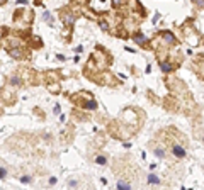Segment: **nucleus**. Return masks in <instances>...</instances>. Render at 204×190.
Instances as JSON below:
<instances>
[{
	"mask_svg": "<svg viewBox=\"0 0 204 190\" xmlns=\"http://www.w3.org/2000/svg\"><path fill=\"white\" fill-rule=\"evenodd\" d=\"M95 163H97V165H102V166H104V165L107 163V158H106V156H97V158H95Z\"/></svg>",
	"mask_w": 204,
	"mask_h": 190,
	"instance_id": "7",
	"label": "nucleus"
},
{
	"mask_svg": "<svg viewBox=\"0 0 204 190\" xmlns=\"http://www.w3.org/2000/svg\"><path fill=\"white\" fill-rule=\"evenodd\" d=\"M117 188H131V185H129V183H124V182H117Z\"/></svg>",
	"mask_w": 204,
	"mask_h": 190,
	"instance_id": "10",
	"label": "nucleus"
},
{
	"mask_svg": "<svg viewBox=\"0 0 204 190\" xmlns=\"http://www.w3.org/2000/svg\"><path fill=\"white\" fill-rule=\"evenodd\" d=\"M172 153H174L177 158H186V150H184L182 146H178V144H174V146H172Z\"/></svg>",
	"mask_w": 204,
	"mask_h": 190,
	"instance_id": "1",
	"label": "nucleus"
},
{
	"mask_svg": "<svg viewBox=\"0 0 204 190\" xmlns=\"http://www.w3.org/2000/svg\"><path fill=\"white\" fill-rule=\"evenodd\" d=\"M162 37H163L165 43H168V44H174L175 43V36L170 32V31H163V32H162Z\"/></svg>",
	"mask_w": 204,
	"mask_h": 190,
	"instance_id": "2",
	"label": "nucleus"
},
{
	"mask_svg": "<svg viewBox=\"0 0 204 190\" xmlns=\"http://www.w3.org/2000/svg\"><path fill=\"white\" fill-rule=\"evenodd\" d=\"M100 27H102L104 31H107V29H109V26H107V22H106V21H100Z\"/></svg>",
	"mask_w": 204,
	"mask_h": 190,
	"instance_id": "14",
	"label": "nucleus"
},
{
	"mask_svg": "<svg viewBox=\"0 0 204 190\" xmlns=\"http://www.w3.org/2000/svg\"><path fill=\"white\" fill-rule=\"evenodd\" d=\"M148 183H151V185H158V183H160V178H158L155 173H150L148 175Z\"/></svg>",
	"mask_w": 204,
	"mask_h": 190,
	"instance_id": "4",
	"label": "nucleus"
},
{
	"mask_svg": "<svg viewBox=\"0 0 204 190\" xmlns=\"http://www.w3.org/2000/svg\"><path fill=\"white\" fill-rule=\"evenodd\" d=\"M68 185H70V187H76V182H75V180H70Z\"/></svg>",
	"mask_w": 204,
	"mask_h": 190,
	"instance_id": "18",
	"label": "nucleus"
},
{
	"mask_svg": "<svg viewBox=\"0 0 204 190\" xmlns=\"http://www.w3.org/2000/svg\"><path fill=\"white\" fill-rule=\"evenodd\" d=\"M121 4H123V0H112V5H114V7H119Z\"/></svg>",
	"mask_w": 204,
	"mask_h": 190,
	"instance_id": "15",
	"label": "nucleus"
},
{
	"mask_svg": "<svg viewBox=\"0 0 204 190\" xmlns=\"http://www.w3.org/2000/svg\"><path fill=\"white\" fill-rule=\"evenodd\" d=\"M192 2H194V4H197V2H199V0H192Z\"/></svg>",
	"mask_w": 204,
	"mask_h": 190,
	"instance_id": "19",
	"label": "nucleus"
},
{
	"mask_svg": "<svg viewBox=\"0 0 204 190\" xmlns=\"http://www.w3.org/2000/svg\"><path fill=\"white\" fill-rule=\"evenodd\" d=\"M4 2H5V0H0V4H4Z\"/></svg>",
	"mask_w": 204,
	"mask_h": 190,
	"instance_id": "20",
	"label": "nucleus"
},
{
	"mask_svg": "<svg viewBox=\"0 0 204 190\" xmlns=\"http://www.w3.org/2000/svg\"><path fill=\"white\" fill-rule=\"evenodd\" d=\"M155 154H157L158 158H165V153L162 150H155Z\"/></svg>",
	"mask_w": 204,
	"mask_h": 190,
	"instance_id": "12",
	"label": "nucleus"
},
{
	"mask_svg": "<svg viewBox=\"0 0 204 190\" xmlns=\"http://www.w3.org/2000/svg\"><path fill=\"white\" fill-rule=\"evenodd\" d=\"M63 19H65V22H66V24H68V26H72L73 22H75V19H73V17H72V15H70V14H65V15H63Z\"/></svg>",
	"mask_w": 204,
	"mask_h": 190,
	"instance_id": "8",
	"label": "nucleus"
},
{
	"mask_svg": "<svg viewBox=\"0 0 204 190\" xmlns=\"http://www.w3.org/2000/svg\"><path fill=\"white\" fill-rule=\"evenodd\" d=\"M21 182H22V183H29V182H31V177H29V175L21 177Z\"/></svg>",
	"mask_w": 204,
	"mask_h": 190,
	"instance_id": "11",
	"label": "nucleus"
},
{
	"mask_svg": "<svg viewBox=\"0 0 204 190\" xmlns=\"http://www.w3.org/2000/svg\"><path fill=\"white\" fill-rule=\"evenodd\" d=\"M9 55H10L12 58L17 59V58H21V56H22V51H21V49H17V48H14V49H10V51H9Z\"/></svg>",
	"mask_w": 204,
	"mask_h": 190,
	"instance_id": "5",
	"label": "nucleus"
},
{
	"mask_svg": "<svg viewBox=\"0 0 204 190\" xmlns=\"http://www.w3.org/2000/svg\"><path fill=\"white\" fill-rule=\"evenodd\" d=\"M133 41H135L136 44H139V46H143V44H146V36H143V34H135V37H133Z\"/></svg>",
	"mask_w": 204,
	"mask_h": 190,
	"instance_id": "3",
	"label": "nucleus"
},
{
	"mask_svg": "<svg viewBox=\"0 0 204 190\" xmlns=\"http://www.w3.org/2000/svg\"><path fill=\"white\" fill-rule=\"evenodd\" d=\"M44 21H46V22H53V19H51L49 14H44Z\"/></svg>",
	"mask_w": 204,
	"mask_h": 190,
	"instance_id": "16",
	"label": "nucleus"
},
{
	"mask_svg": "<svg viewBox=\"0 0 204 190\" xmlns=\"http://www.w3.org/2000/svg\"><path fill=\"white\" fill-rule=\"evenodd\" d=\"M7 177V170L5 168H0V178H5Z\"/></svg>",
	"mask_w": 204,
	"mask_h": 190,
	"instance_id": "13",
	"label": "nucleus"
},
{
	"mask_svg": "<svg viewBox=\"0 0 204 190\" xmlns=\"http://www.w3.org/2000/svg\"><path fill=\"white\" fill-rule=\"evenodd\" d=\"M160 68H162V71H165V73L172 71V65H170V63H167V61H162L160 63Z\"/></svg>",
	"mask_w": 204,
	"mask_h": 190,
	"instance_id": "6",
	"label": "nucleus"
},
{
	"mask_svg": "<svg viewBox=\"0 0 204 190\" xmlns=\"http://www.w3.org/2000/svg\"><path fill=\"white\" fill-rule=\"evenodd\" d=\"M19 83H21V80H19V78H12V85H19Z\"/></svg>",
	"mask_w": 204,
	"mask_h": 190,
	"instance_id": "17",
	"label": "nucleus"
},
{
	"mask_svg": "<svg viewBox=\"0 0 204 190\" xmlns=\"http://www.w3.org/2000/svg\"><path fill=\"white\" fill-rule=\"evenodd\" d=\"M85 107H87V109H90V110H94V109H97V102H95V100H90V102L85 104Z\"/></svg>",
	"mask_w": 204,
	"mask_h": 190,
	"instance_id": "9",
	"label": "nucleus"
}]
</instances>
